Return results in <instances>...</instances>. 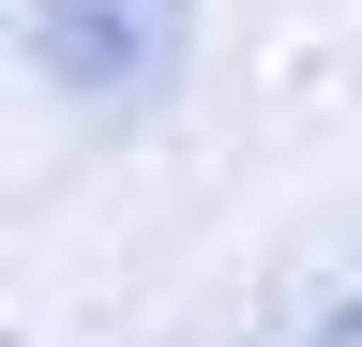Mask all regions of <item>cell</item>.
Listing matches in <instances>:
<instances>
[{"mask_svg":"<svg viewBox=\"0 0 362 347\" xmlns=\"http://www.w3.org/2000/svg\"><path fill=\"white\" fill-rule=\"evenodd\" d=\"M30 46H45L61 91H136V76L181 61V0H45Z\"/></svg>","mask_w":362,"mask_h":347,"instance_id":"obj_1","label":"cell"}]
</instances>
